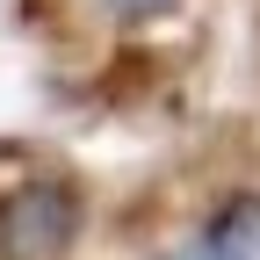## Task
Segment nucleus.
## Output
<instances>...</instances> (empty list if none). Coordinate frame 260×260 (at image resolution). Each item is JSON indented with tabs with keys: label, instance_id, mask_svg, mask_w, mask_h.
Here are the masks:
<instances>
[{
	"label": "nucleus",
	"instance_id": "7ed1b4c3",
	"mask_svg": "<svg viewBox=\"0 0 260 260\" xmlns=\"http://www.w3.org/2000/svg\"><path fill=\"white\" fill-rule=\"evenodd\" d=\"M109 22H152V15H174L181 0H94Z\"/></svg>",
	"mask_w": 260,
	"mask_h": 260
},
{
	"label": "nucleus",
	"instance_id": "20e7f679",
	"mask_svg": "<svg viewBox=\"0 0 260 260\" xmlns=\"http://www.w3.org/2000/svg\"><path fill=\"white\" fill-rule=\"evenodd\" d=\"M152 260H224V253H217L203 232H195V239H181V246H167V253H152Z\"/></svg>",
	"mask_w": 260,
	"mask_h": 260
},
{
	"label": "nucleus",
	"instance_id": "f257e3e1",
	"mask_svg": "<svg viewBox=\"0 0 260 260\" xmlns=\"http://www.w3.org/2000/svg\"><path fill=\"white\" fill-rule=\"evenodd\" d=\"M80 239L73 181H22L0 195V260H65Z\"/></svg>",
	"mask_w": 260,
	"mask_h": 260
},
{
	"label": "nucleus",
	"instance_id": "f03ea898",
	"mask_svg": "<svg viewBox=\"0 0 260 260\" xmlns=\"http://www.w3.org/2000/svg\"><path fill=\"white\" fill-rule=\"evenodd\" d=\"M203 239H210L224 260H260V188L224 195V203H217V217L203 224Z\"/></svg>",
	"mask_w": 260,
	"mask_h": 260
}]
</instances>
